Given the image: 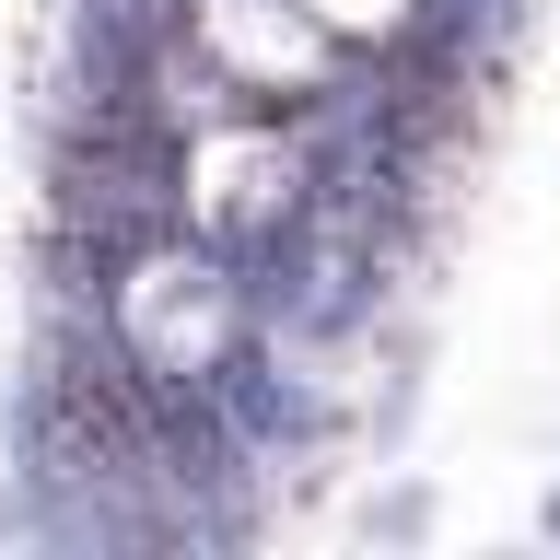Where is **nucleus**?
<instances>
[{"label": "nucleus", "mask_w": 560, "mask_h": 560, "mask_svg": "<svg viewBox=\"0 0 560 560\" xmlns=\"http://www.w3.org/2000/svg\"><path fill=\"white\" fill-rule=\"evenodd\" d=\"M432 514H444L432 467H385V479L350 502V537H362V549H420V537H432Z\"/></svg>", "instance_id": "1"}, {"label": "nucleus", "mask_w": 560, "mask_h": 560, "mask_svg": "<svg viewBox=\"0 0 560 560\" xmlns=\"http://www.w3.org/2000/svg\"><path fill=\"white\" fill-rule=\"evenodd\" d=\"M304 12H315L327 35H339V47H397L420 0H304Z\"/></svg>", "instance_id": "2"}, {"label": "nucleus", "mask_w": 560, "mask_h": 560, "mask_svg": "<svg viewBox=\"0 0 560 560\" xmlns=\"http://www.w3.org/2000/svg\"><path fill=\"white\" fill-rule=\"evenodd\" d=\"M537 537H549V549H560V479L537 490Z\"/></svg>", "instance_id": "3"}]
</instances>
